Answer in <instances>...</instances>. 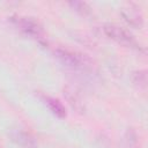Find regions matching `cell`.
I'll use <instances>...</instances> for the list:
<instances>
[{
  "instance_id": "6da1fadb",
  "label": "cell",
  "mask_w": 148,
  "mask_h": 148,
  "mask_svg": "<svg viewBox=\"0 0 148 148\" xmlns=\"http://www.w3.org/2000/svg\"><path fill=\"white\" fill-rule=\"evenodd\" d=\"M56 57L65 66L73 69H86L90 66V60L86 54L76 51H72L64 47H58L54 50Z\"/></svg>"
},
{
  "instance_id": "7a4b0ae2",
  "label": "cell",
  "mask_w": 148,
  "mask_h": 148,
  "mask_svg": "<svg viewBox=\"0 0 148 148\" xmlns=\"http://www.w3.org/2000/svg\"><path fill=\"white\" fill-rule=\"evenodd\" d=\"M103 31L109 38L113 39L114 42H117V43H119L124 46L134 47V46L138 45L134 37L126 29H124V28H121L117 24H111V23L105 24L103 27Z\"/></svg>"
},
{
  "instance_id": "3957f363",
  "label": "cell",
  "mask_w": 148,
  "mask_h": 148,
  "mask_svg": "<svg viewBox=\"0 0 148 148\" xmlns=\"http://www.w3.org/2000/svg\"><path fill=\"white\" fill-rule=\"evenodd\" d=\"M12 22L25 35H29L34 38L40 39L43 36V29L38 22H36L31 17H23V16H14L12 17Z\"/></svg>"
},
{
  "instance_id": "277c9868",
  "label": "cell",
  "mask_w": 148,
  "mask_h": 148,
  "mask_svg": "<svg viewBox=\"0 0 148 148\" xmlns=\"http://www.w3.org/2000/svg\"><path fill=\"white\" fill-rule=\"evenodd\" d=\"M121 15L127 23L135 28H140L143 23V16L140 7L134 3H128L121 8Z\"/></svg>"
},
{
  "instance_id": "5b68a950",
  "label": "cell",
  "mask_w": 148,
  "mask_h": 148,
  "mask_svg": "<svg viewBox=\"0 0 148 148\" xmlns=\"http://www.w3.org/2000/svg\"><path fill=\"white\" fill-rule=\"evenodd\" d=\"M45 102L46 104L49 105L50 110L59 118H65L66 117V110H65V106L56 98H52V97H45Z\"/></svg>"
},
{
  "instance_id": "8992f818",
  "label": "cell",
  "mask_w": 148,
  "mask_h": 148,
  "mask_svg": "<svg viewBox=\"0 0 148 148\" xmlns=\"http://www.w3.org/2000/svg\"><path fill=\"white\" fill-rule=\"evenodd\" d=\"M13 140L16 141L23 148H36L32 138L24 132H15L13 134Z\"/></svg>"
},
{
  "instance_id": "52a82bcc",
  "label": "cell",
  "mask_w": 148,
  "mask_h": 148,
  "mask_svg": "<svg viewBox=\"0 0 148 148\" xmlns=\"http://www.w3.org/2000/svg\"><path fill=\"white\" fill-rule=\"evenodd\" d=\"M132 80H133V83L139 89L146 90V88H147V73H146V71L134 72L133 75H132Z\"/></svg>"
},
{
  "instance_id": "ba28073f",
  "label": "cell",
  "mask_w": 148,
  "mask_h": 148,
  "mask_svg": "<svg viewBox=\"0 0 148 148\" xmlns=\"http://www.w3.org/2000/svg\"><path fill=\"white\" fill-rule=\"evenodd\" d=\"M69 6L75 9L76 12L83 14V15H87L90 13V7L86 3V2H82V1H71L69 2Z\"/></svg>"
}]
</instances>
